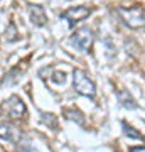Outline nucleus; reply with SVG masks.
<instances>
[{"label":"nucleus","instance_id":"9","mask_svg":"<svg viewBox=\"0 0 145 152\" xmlns=\"http://www.w3.org/2000/svg\"><path fill=\"white\" fill-rule=\"evenodd\" d=\"M117 98H118V102L122 103V107H125V108H128V110L138 108L137 102H135L133 96H132L127 90H118V91H117Z\"/></svg>","mask_w":145,"mask_h":152},{"label":"nucleus","instance_id":"5","mask_svg":"<svg viewBox=\"0 0 145 152\" xmlns=\"http://www.w3.org/2000/svg\"><path fill=\"white\" fill-rule=\"evenodd\" d=\"M91 14V9L86 5H76V7H69V9H66L63 14H61V19H64L68 24H69V27H74L78 22L85 20L86 17H90Z\"/></svg>","mask_w":145,"mask_h":152},{"label":"nucleus","instance_id":"8","mask_svg":"<svg viewBox=\"0 0 145 152\" xmlns=\"http://www.w3.org/2000/svg\"><path fill=\"white\" fill-rule=\"evenodd\" d=\"M22 76V68L20 66H14L9 73H5V76L2 78V86H12L15 85Z\"/></svg>","mask_w":145,"mask_h":152},{"label":"nucleus","instance_id":"14","mask_svg":"<svg viewBox=\"0 0 145 152\" xmlns=\"http://www.w3.org/2000/svg\"><path fill=\"white\" fill-rule=\"evenodd\" d=\"M51 81H54V83H63V85H64L66 83V73L64 71H63V73H54L52 76H51Z\"/></svg>","mask_w":145,"mask_h":152},{"label":"nucleus","instance_id":"13","mask_svg":"<svg viewBox=\"0 0 145 152\" xmlns=\"http://www.w3.org/2000/svg\"><path fill=\"white\" fill-rule=\"evenodd\" d=\"M42 122L46 125H49L51 129H56L58 127V120H56V117L52 113H42Z\"/></svg>","mask_w":145,"mask_h":152},{"label":"nucleus","instance_id":"11","mask_svg":"<svg viewBox=\"0 0 145 152\" xmlns=\"http://www.w3.org/2000/svg\"><path fill=\"white\" fill-rule=\"evenodd\" d=\"M122 127H123V134L127 137H130V139H135V140H142V139H144V135H142L140 132H137L133 127L128 125L127 122H122Z\"/></svg>","mask_w":145,"mask_h":152},{"label":"nucleus","instance_id":"4","mask_svg":"<svg viewBox=\"0 0 145 152\" xmlns=\"http://www.w3.org/2000/svg\"><path fill=\"white\" fill-rule=\"evenodd\" d=\"M69 42L74 46L78 51L81 53H86V51H90V48L93 46L95 42V36H93V31L88 27H81L78 29L73 36L69 37Z\"/></svg>","mask_w":145,"mask_h":152},{"label":"nucleus","instance_id":"12","mask_svg":"<svg viewBox=\"0 0 145 152\" xmlns=\"http://www.w3.org/2000/svg\"><path fill=\"white\" fill-rule=\"evenodd\" d=\"M64 115H66V117H68L69 120H73V122H76V124H79V125H85V117H83V113H81V112H78V110H74V108L64 110Z\"/></svg>","mask_w":145,"mask_h":152},{"label":"nucleus","instance_id":"7","mask_svg":"<svg viewBox=\"0 0 145 152\" xmlns=\"http://www.w3.org/2000/svg\"><path fill=\"white\" fill-rule=\"evenodd\" d=\"M31 20L36 27H44L47 24V14L41 5H31Z\"/></svg>","mask_w":145,"mask_h":152},{"label":"nucleus","instance_id":"15","mask_svg":"<svg viewBox=\"0 0 145 152\" xmlns=\"http://www.w3.org/2000/svg\"><path fill=\"white\" fill-rule=\"evenodd\" d=\"M9 29H10V36H7V39H9V41H17V36H19V34H17V31H15V26H14V24H10V26H9Z\"/></svg>","mask_w":145,"mask_h":152},{"label":"nucleus","instance_id":"2","mask_svg":"<svg viewBox=\"0 0 145 152\" xmlns=\"http://www.w3.org/2000/svg\"><path fill=\"white\" fill-rule=\"evenodd\" d=\"M73 86H74V91L78 95H81V96H86V98L96 96V86H95V83H93V80L83 69L73 71Z\"/></svg>","mask_w":145,"mask_h":152},{"label":"nucleus","instance_id":"6","mask_svg":"<svg viewBox=\"0 0 145 152\" xmlns=\"http://www.w3.org/2000/svg\"><path fill=\"white\" fill-rule=\"evenodd\" d=\"M20 129L17 127L15 124H12V122H2L0 124V139H4V140H9V142H19L20 140Z\"/></svg>","mask_w":145,"mask_h":152},{"label":"nucleus","instance_id":"3","mask_svg":"<svg viewBox=\"0 0 145 152\" xmlns=\"http://www.w3.org/2000/svg\"><path fill=\"white\" fill-rule=\"evenodd\" d=\"M2 113L10 120H20V118H24L26 113H27L26 103L22 102L20 96L12 95V96H9L5 102L2 103Z\"/></svg>","mask_w":145,"mask_h":152},{"label":"nucleus","instance_id":"10","mask_svg":"<svg viewBox=\"0 0 145 152\" xmlns=\"http://www.w3.org/2000/svg\"><path fill=\"white\" fill-rule=\"evenodd\" d=\"M17 151L19 152H37L34 144L31 142V139H24V137H20V140L17 142Z\"/></svg>","mask_w":145,"mask_h":152},{"label":"nucleus","instance_id":"1","mask_svg":"<svg viewBox=\"0 0 145 152\" xmlns=\"http://www.w3.org/2000/svg\"><path fill=\"white\" fill-rule=\"evenodd\" d=\"M120 19L130 29H140L145 26V9L142 5L133 7H118L117 9Z\"/></svg>","mask_w":145,"mask_h":152}]
</instances>
